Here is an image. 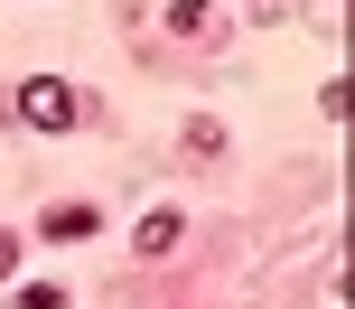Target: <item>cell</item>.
<instances>
[{"instance_id": "6da1fadb", "label": "cell", "mask_w": 355, "mask_h": 309, "mask_svg": "<svg viewBox=\"0 0 355 309\" xmlns=\"http://www.w3.org/2000/svg\"><path fill=\"white\" fill-rule=\"evenodd\" d=\"M19 122L28 131H75L85 122V94H75L66 75H28V85H19Z\"/></svg>"}, {"instance_id": "7a4b0ae2", "label": "cell", "mask_w": 355, "mask_h": 309, "mask_svg": "<svg viewBox=\"0 0 355 309\" xmlns=\"http://www.w3.org/2000/svg\"><path fill=\"white\" fill-rule=\"evenodd\" d=\"M178 235H187V216H178V206H159V216H141V225H131V253H141V262H159V253H178Z\"/></svg>"}, {"instance_id": "3957f363", "label": "cell", "mask_w": 355, "mask_h": 309, "mask_svg": "<svg viewBox=\"0 0 355 309\" xmlns=\"http://www.w3.org/2000/svg\"><path fill=\"white\" fill-rule=\"evenodd\" d=\"M94 225H103V216H94V206L75 197V206H47V216H37V235H47V244H85Z\"/></svg>"}, {"instance_id": "277c9868", "label": "cell", "mask_w": 355, "mask_h": 309, "mask_svg": "<svg viewBox=\"0 0 355 309\" xmlns=\"http://www.w3.org/2000/svg\"><path fill=\"white\" fill-rule=\"evenodd\" d=\"M168 37H215V0H168Z\"/></svg>"}, {"instance_id": "5b68a950", "label": "cell", "mask_w": 355, "mask_h": 309, "mask_svg": "<svg viewBox=\"0 0 355 309\" xmlns=\"http://www.w3.org/2000/svg\"><path fill=\"white\" fill-rule=\"evenodd\" d=\"M10 309H66V291H47V281H28V291H19Z\"/></svg>"}, {"instance_id": "8992f818", "label": "cell", "mask_w": 355, "mask_h": 309, "mask_svg": "<svg viewBox=\"0 0 355 309\" xmlns=\"http://www.w3.org/2000/svg\"><path fill=\"white\" fill-rule=\"evenodd\" d=\"M19 253H28V244H19V235H10V225H0V281H10V272H19Z\"/></svg>"}]
</instances>
